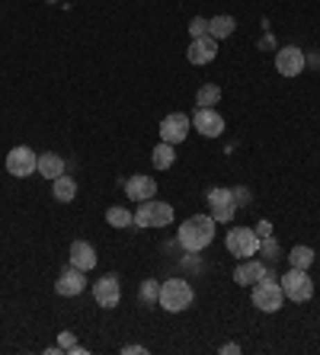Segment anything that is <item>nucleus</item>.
Listing matches in <instances>:
<instances>
[{
  "instance_id": "1",
  "label": "nucleus",
  "mask_w": 320,
  "mask_h": 355,
  "mask_svg": "<svg viewBox=\"0 0 320 355\" xmlns=\"http://www.w3.org/2000/svg\"><path fill=\"white\" fill-rule=\"evenodd\" d=\"M214 240V218L212 215H192L183 221L180 227V247L186 253H202L205 247H212Z\"/></svg>"
},
{
  "instance_id": "2",
  "label": "nucleus",
  "mask_w": 320,
  "mask_h": 355,
  "mask_svg": "<svg viewBox=\"0 0 320 355\" xmlns=\"http://www.w3.org/2000/svg\"><path fill=\"white\" fill-rule=\"evenodd\" d=\"M192 297H196V291H192V285H189L186 279H167L164 285H160L157 304L164 307L167 314H180V311H186V307L192 304Z\"/></svg>"
},
{
  "instance_id": "3",
  "label": "nucleus",
  "mask_w": 320,
  "mask_h": 355,
  "mask_svg": "<svg viewBox=\"0 0 320 355\" xmlns=\"http://www.w3.org/2000/svg\"><path fill=\"white\" fill-rule=\"evenodd\" d=\"M282 291H285L288 301H295V304H304V301H311L314 297V282L308 275V269H295V266H288V272L279 279Z\"/></svg>"
},
{
  "instance_id": "4",
  "label": "nucleus",
  "mask_w": 320,
  "mask_h": 355,
  "mask_svg": "<svg viewBox=\"0 0 320 355\" xmlns=\"http://www.w3.org/2000/svg\"><path fill=\"white\" fill-rule=\"evenodd\" d=\"M228 253L237 259H250L260 253V247H263V237L256 234V227H234V231H228Z\"/></svg>"
},
{
  "instance_id": "5",
  "label": "nucleus",
  "mask_w": 320,
  "mask_h": 355,
  "mask_svg": "<svg viewBox=\"0 0 320 355\" xmlns=\"http://www.w3.org/2000/svg\"><path fill=\"white\" fill-rule=\"evenodd\" d=\"M282 304H285V291L279 282H272L266 275L253 285V307H260L263 314H276V311H282Z\"/></svg>"
},
{
  "instance_id": "6",
  "label": "nucleus",
  "mask_w": 320,
  "mask_h": 355,
  "mask_svg": "<svg viewBox=\"0 0 320 355\" xmlns=\"http://www.w3.org/2000/svg\"><path fill=\"white\" fill-rule=\"evenodd\" d=\"M167 224H173V205H167V202L148 198L135 211V227H167Z\"/></svg>"
},
{
  "instance_id": "7",
  "label": "nucleus",
  "mask_w": 320,
  "mask_h": 355,
  "mask_svg": "<svg viewBox=\"0 0 320 355\" xmlns=\"http://www.w3.org/2000/svg\"><path fill=\"white\" fill-rule=\"evenodd\" d=\"M208 205H212L214 224L230 221V218H234V211H237V192L224 189V186H214V189H208Z\"/></svg>"
},
{
  "instance_id": "8",
  "label": "nucleus",
  "mask_w": 320,
  "mask_h": 355,
  "mask_svg": "<svg viewBox=\"0 0 320 355\" xmlns=\"http://www.w3.org/2000/svg\"><path fill=\"white\" fill-rule=\"evenodd\" d=\"M189 128H192V119L186 116V112H170V116H164V122H160V141H167V144H180V141H186Z\"/></svg>"
},
{
  "instance_id": "9",
  "label": "nucleus",
  "mask_w": 320,
  "mask_h": 355,
  "mask_svg": "<svg viewBox=\"0 0 320 355\" xmlns=\"http://www.w3.org/2000/svg\"><path fill=\"white\" fill-rule=\"evenodd\" d=\"M35 164H39V157L33 154V148H13L7 154V173L10 176H17V180H26V176H33L35 173Z\"/></svg>"
},
{
  "instance_id": "10",
  "label": "nucleus",
  "mask_w": 320,
  "mask_h": 355,
  "mask_svg": "<svg viewBox=\"0 0 320 355\" xmlns=\"http://www.w3.org/2000/svg\"><path fill=\"white\" fill-rule=\"evenodd\" d=\"M93 301H96L99 307H106V311L119 307V301H122L119 279H115V275H103L99 282H93Z\"/></svg>"
},
{
  "instance_id": "11",
  "label": "nucleus",
  "mask_w": 320,
  "mask_h": 355,
  "mask_svg": "<svg viewBox=\"0 0 320 355\" xmlns=\"http://www.w3.org/2000/svg\"><path fill=\"white\" fill-rule=\"evenodd\" d=\"M276 71L282 77H298L304 71V51L295 45H285V49L276 51Z\"/></svg>"
},
{
  "instance_id": "12",
  "label": "nucleus",
  "mask_w": 320,
  "mask_h": 355,
  "mask_svg": "<svg viewBox=\"0 0 320 355\" xmlns=\"http://www.w3.org/2000/svg\"><path fill=\"white\" fill-rule=\"evenodd\" d=\"M83 288H87V272L77 269V266H67L65 272L58 275V282H55V291L61 297H74V295H81Z\"/></svg>"
},
{
  "instance_id": "13",
  "label": "nucleus",
  "mask_w": 320,
  "mask_h": 355,
  "mask_svg": "<svg viewBox=\"0 0 320 355\" xmlns=\"http://www.w3.org/2000/svg\"><path fill=\"white\" fill-rule=\"evenodd\" d=\"M192 128H196L199 135H205V138H218V135L224 132V119L218 116L214 109L199 106L196 116H192Z\"/></svg>"
},
{
  "instance_id": "14",
  "label": "nucleus",
  "mask_w": 320,
  "mask_h": 355,
  "mask_svg": "<svg viewBox=\"0 0 320 355\" xmlns=\"http://www.w3.org/2000/svg\"><path fill=\"white\" fill-rule=\"evenodd\" d=\"M214 55H218V39L202 35V39H192V45L186 51V61L189 64H212Z\"/></svg>"
},
{
  "instance_id": "15",
  "label": "nucleus",
  "mask_w": 320,
  "mask_h": 355,
  "mask_svg": "<svg viewBox=\"0 0 320 355\" xmlns=\"http://www.w3.org/2000/svg\"><path fill=\"white\" fill-rule=\"evenodd\" d=\"M125 196L132 202H148L157 196V182L151 176H132V180H125Z\"/></svg>"
},
{
  "instance_id": "16",
  "label": "nucleus",
  "mask_w": 320,
  "mask_h": 355,
  "mask_svg": "<svg viewBox=\"0 0 320 355\" xmlns=\"http://www.w3.org/2000/svg\"><path fill=\"white\" fill-rule=\"evenodd\" d=\"M96 250H93V243H87V240H74L71 243V266H77V269H83V272H90V269H96Z\"/></svg>"
},
{
  "instance_id": "17",
  "label": "nucleus",
  "mask_w": 320,
  "mask_h": 355,
  "mask_svg": "<svg viewBox=\"0 0 320 355\" xmlns=\"http://www.w3.org/2000/svg\"><path fill=\"white\" fill-rule=\"evenodd\" d=\"M260 279H266V266L256 263L253 257H250V259H240V266L234 269V282H237V285H250V288H253Z\"/></svg>"
},
{
  "instance_id": "18",
  "label": "nucleus",
  "mask_w": 320,
  "mask_h": 355,
  "mask_svg": "<svg viewBox=\"0 0 320 355\" xmlns=\"http://www.w3.org/2000/svg\"><path fill=\"white\" fill-rule=\"evenodd\" d=\"M51 196H55L61 205L74 202V198H77V180H71L67 173H61L58 180H51Z\"/></svg>"
},
{
  "instance_id": "19",
  "label": "nucleus",
  "mask_w": 320,
  "mask_h": 355,
  "mask_svg": "<svg viewBox=\"0 0 320 355\" xmlns=\"http://www.w3.org/2000/svg\"><path fill=\"white\" fill-rule=\"evenodd\" d=\"M35 173H42L45 180H58L65 173V160L58 154H39V164H35Z\"/></svg>"
},
{
  "instance_id": "20",
  "label": "nucleus",
  "mask_w": 320,
  "mask_h": 355,
  "mask_svg": "<svg viewBox=\"0 0 320 355\" xmlns=\"http://www.w3.org/2000/svg\"><path fill=\"white\" fill-rule=\"evenodd\" d=\"M234 29H237V23H234V17H228V13L208 19V35H212V39H228V35H234Z\"/></svg>"
},
{
  "instance_id": "21",
  "label": "nucleus",
  "mask_w": 320,
  "mask_h": 355,
  "mask_svg": "<svg viewBox=\"0 0 320 355\" xmlns=\"http://www.w3.org/2000/svg\"><path fill=\"white\" fill-rule=\"evenodd\" d=\"M151 164H154L157 170H170V166L176 164V150H173V144L160 141V144L151 150Z\"/></svg>"
},
{
  "instance_id": "22",
  "label": "nucleus",
  "mask_w": 320,
  "mask_h": 355,
  "mask_svg": "<svg viewBox=\"0 0 320 355\" xmlns=\"http://www.w3.org/2000/svg\"><path fill=\"white\" fill-rule=\"evenodd\" d=\"M106 221L112 224V227H119V231H128V227H135V215L128 211V208H122V205H112L106 211Z\"/></svg>"
},
{
  "instance_id": "23",
  "label": "nucleus",
  "mask_w": 320,
  "mask_h": 355,
  "mask_svg": "<svg viewBox=\"0 0 320 355\" xmlns=\"http://www.w3.org/2000/svg\"><path fill=\"white\" fill-rule=\"evenodd\" d=\"M288 266H295V269H311L314 266V250L298 243V247L288 250Z\"/></svg>"
},
{
  "instance_id": "24",
  "label": "nucleus",
  "mask_w": 320,
  "mask_h": 355,
  "mask_svg": "<svg viewBox=\"0 0 320 355\" xmlns=\"http://www.w3.org/2000/svg\"><path fill=\"white\" fill-rule=\"evenodd\" d=\"M196 103L199 106L214 109V103H221V87H218V83H202L196 93Z\"/></svg>"
},
{
  "instance_id": "25",
  "label": "nucleus",
  "mask_w": 320,
  "mask_h": 355,
  "mask_svg": "<svg viewBox=\"0 0 320 355\" xmlns=\"http://www.w3.org/2000/svg\"><path fill=\"white\" fill-rule=\"evenodd\" d=\"M141 297H144V301H157V297H160V282L144 279V285H141Z\"/></svg>"
},
{
  "instance_id": "26",
  "label": "nucleus",
  "mask_w": 320,
  "mask_h": 355,
  "mask_svg": "<svg viewBox=\"0 0 320 355\" xmlns=\"http://www.w3.org/2000/svg\"><path fill=\"white\" fill-rule=\"evenodd\" d=\"M189 35H192V39L208 35V19L205 17H192V23H189Z\"/></svg>"
},
{
  "instance_id": "27",
  "label": "nucleus",
  "mask_w": 320,
  "mask_h": 355,
  "mask_svg": "<svg viewBox=\"0 0 320 355\" xmlns=\"http://www.w3.org/2000/svg\"><path fill=\"white\" fill-rule=\"evenodd\" d=\"M77 343H74V333H61V352H71Z\"/></svg>"
},
{
  "instance_id": "28",
  "label": "nucleus",
  "mask_w": 320,
  "mask_h": 355,
  "mask_svg": "<svg viewBox=\"0 0 320 355\" xmlns=\"http://www.w3.org/2000/svg\"><path fill=\"white\" fill-rule=\"evenodd\" d=\"M122 352L125 355H148V349H144V346H125Z\"/></svg>"
},
{
  "instance_id": "29",
  "label": "nucleus",
  "mask_w": 320,
  "mask_h": 355,
  "mask_svg": "<svg viewBox=\"0 0 320 355\" xmlns=\"http://www.w3.org/2000/svg\"><path fill=\"white\" fill-rule=\"evenodd\" d=\"M234 352H240L237 343H224V346H221V355H234Z\"/></svg>"
},
{
  "instance_id": "30",
  "label": "nucleus",
  "mask_w": 320,
  "mask_h": 355,
  "mask_svg": "<svg viewBox=\"0 0 320 355\" xmlns=\"http://www.w3.org/2000/svg\"><path fill=\"white\" fill-rule=\"evenodd\" d=\"M256 234H260V237H269V224L260 221V224H256Z\"/></svg>"
}]
</instances>
